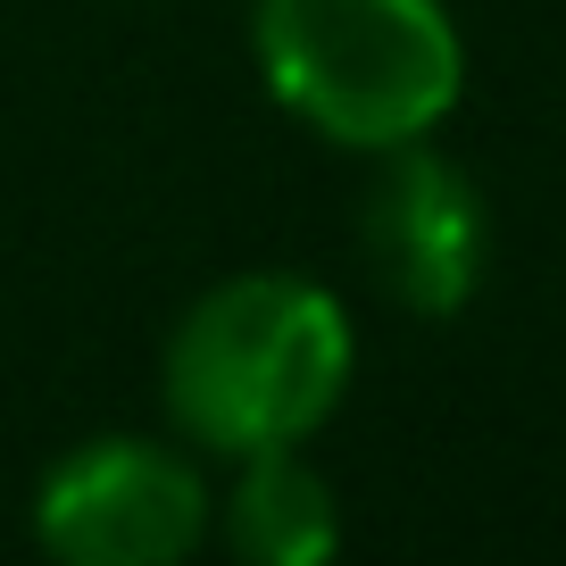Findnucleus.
Returning <instances> with one entry per match:
<instances>
[{
    "label": "nucleus",
    "mask_w": 566,
    "mask_h": 566,
    "mask_svg": "<svg viewBox=\"0 0 566 566\" xmlns=\"http://www.w3.org/2000/svg\"><path fill=\"white\" fill-rule=\"evenodd\" d=\"M350 367V308L308 275L250 266V275L209 283L176 317L159 358V400L200 450L250 459V450H301L342 408Z\"/></svg>",
    "instance_id": "obj_1"
},
{
    "label": "nucleus",
    "mask_w": 566,
    "mask_h": 566,
    "mask_svg": "<svg viewBox=\"0 0 566 566\" xmlns=\"http://www.w3.org/2000/svg\"><path fill=\"white\" fill-rule=\"evenodd\" d=\"M250 59L283 117L367 159L424 142L467 92V42L442 0H259Z\"/></svg>",
    "instance_id": "obj_2"
},
{
    "label": "nucleus",
    "mask_w": 566,
    "mask_h": 566,
    "mask_svg": "<svg viewBox=\"0 0 566 566\" xmlns=\"http://www.w3.org/2000/svg\"><path fill=\"white\" fill-rule=\"evenodd\" d=\"M209 483L184 450L101 433L75 442L34 492V542L67 566H176L209 542Z\"/></svg>",
    "instance_id": "obj_3"
},
{
    "label": "nucleus",
    "mask_w": 566,
    "mask_h": 566,
    "mask_svg": "<svg viewBox=\"0 0 566 566\" xmlns=\"http://www.w3.org/2000/svg\"><path fill=\"white\" fill-rule=\"evenodd\" d=\"M375 159L384 167L367 176V200H358V259L384 283V301H400L408 317H459L492 259L483 192L433 142H400Z\"/></svg>",
    "instance_id": "obj_4"
},
{
    "label": "nucleus",
    "mask_w": 566,
    "mask_h": 566,
    "mask_svg": "<svg viewBox=\"0 0 566 566\" xmlns=\"http://www.w3.org/2000/svg\"><path fill=\"white\" fill-rule=\"evenodd\" d=\"M233 467H242L233 492L209 509L233 558H250V566H325L342 549L334 483H325L301 450H250V459H233Z\"/></svg>",
    "instance_id": "obj_5"
}]
</instances>
